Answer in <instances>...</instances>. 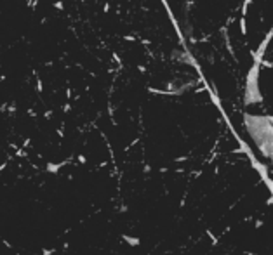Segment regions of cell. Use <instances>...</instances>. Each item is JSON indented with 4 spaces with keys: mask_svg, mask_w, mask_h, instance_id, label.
<instances>
[{
    "mask_svg": "<svg viewBox=\"0 0 273 255\" xmlns=\"http://www.w3.org/2000/svg\"><path fill=\"white\" fill-rule=\"evenodd\" d=\"M63 163H59V165H54V163H47V172H51V174H56L58 170H59V167H61Z\"/></svg>",
    "mask_w": 273,
    "mask_h": 255,
    "instance_id": "cell-1",
    "label": "cell"
},
{
    "mask_svg": "<svg viewBox=\"0 0 273 255\" xmlns=\"http://www.w3.org/2000/svg\"><path fill=\"white\" fill-rule=\"evenodd\" d=\"M54 254V250H47V248H44V252H42V255H52Z\"/></svg>",
    "mask_w": 273,
    "mask_h": 255,
    "instance_id": "cell-2",
    "label": "cell"
},
{
    "mask_svg": "<svg viewBox=\"0 0 273 255\" xmlns=\"http://www.w3.org/2000/svg\"><path fill=\"white\" fill-rule=\"evenodd\" d=\"M16 154H18V156H26V153H25L23 149H18V151H16Z\"/></svg>",
    "mask_w": 273,
    "mask_h": 255,
    "instance_id": "cell-3",
    "label": "cell"
},
{
    "mask_svg": "<svg viewBox=\"0 0 273 255\" xmlns=\"http://www.w3.org/2000/svg\"><path fill=\"white\" fill-rule=\"evenodd\" d=\"M5 167H7V161H4V163H2V165H0V172H2V170H4V168H5Z\"/></svg>",
    "mask_w": 273,
    "mask_h": 255,
    "instance_id": "cell-4",
    "label": "cell"
}]
</instances>
